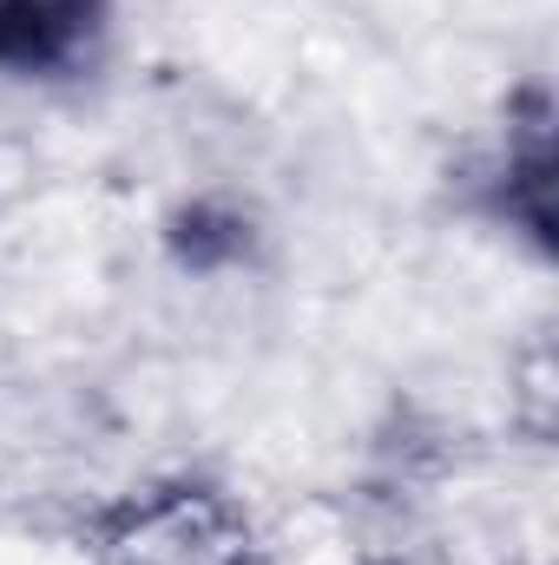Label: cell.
<instances>
[{"label": "cell", "mask_w": 559, "mask_h": 565, "mask_svg": "<svg viewBox=\"0 0 559 565\" xmlns=\"http://www.w3.org/2000/svg\"><path fill=\"white\" fill-rule=\"evenodd\" d=\"M113 565H251V526L211 487H151L93 520Z\"/></svg>", "instance_id": "cell-1"}, {"label": "cell", "mask_w": 559, "mask_h": 565, "mask_svg": "<svg viewBox=\"0 0 559 565\" xmlns=\"http://www.w3.org/2000/svg\"><path fill=\"white\" fill-rule=\"evenodd\" d=\"M481 204L507 231H520L534 250H553V99L547 86H527L507 106V132L481 158Z\"/></svg>", "instance_id": "cell-2"}, {"label": "cell", "mask_w": 559, "mask_h": 565, "mask_svg": "<svg viewBox=\"0 0 559 565\" xmlns=\"http://www.w3.org/2000/svg\"><path fill=\"white\" fill-rule=\"evenodd\" d=\"M113 0H0V73L66 79L106 40Z\"/></svg>", "instance_id": "cell-3"}, {"label": "cell", "mask_w": 559, "mask_h": 565, "mask_svg": "<svg viewBox=\"0 0 559 565\" xmlns=\"http://www.w3.org/2000/svg\"><path fill=\"white\" fill-rule=\"evenodd\" d=\"M251 250V224L231 211V204H191V211H178L171 217V257L184 264V270H231L238 257Z\"/></svg>", "instance_id": "cell-4"}]
</instances>
